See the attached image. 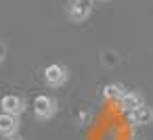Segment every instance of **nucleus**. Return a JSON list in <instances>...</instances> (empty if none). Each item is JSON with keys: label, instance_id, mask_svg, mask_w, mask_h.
Returning a JSON list of instances; mask_svg holds the SVG:
<instances>
[{"label": "nucleus", "instance_id": "10", "mask_svg": "<svg viewBox=\"0 0 153 140\" xmlns=\"http://www.w3.org/2000/svg\"><path fill=\"white\" fill-rule=\"evenodd\" d=\"M9 140H23V138H15V136H13V138H9Z\"/></svg>", "mask_w": 153, "mask_h": 140}, {"label": "nucleus", "instance_id": "11", "mask_svg": "<svg viewBox=\"0 0 153 140\" xmlns=\"http://www.w3.org/2000/svg\"><path fill=\"white\" fill-rule=\"evenodd\" d=\"M97 2H111V0H97Z\"/></svg>", "mask_w": 153, "mask_h": 140}, {"label": "nucleus", "instance_id": "1", "mask_svg": "<svg viewBox=\"0 0 153 140\" xmlns=\"http://www.w3.org/2000/svg\"><path fill=\"white\" fill-rule=\"evenodd\" d=\"M57 111H59V105H57V100L53 96L40 94V96L34 98V115H36V119L48 121V119H53L57 115Z\"/></svg>", "mask_w": 153, "mask_h": 140}, {"label": "nucleus", "instance_id": "7", "mask_svg": "<svg viewBox=\"0 0 153 140\" xmlns=\"http://www.w3.org/2000/svg\"><path fill=\"white\" fill-rule=\"evenodd\" d=\"M128 119H130V123H134V125H149V123L153 121V109H151L149 105H140L136 111H132V113L128 115Z\"/></svg>", "mask_w": 153, "mask_h": 140}, {"label": "nucleus", "instance_id": "4", "mask_svg": "<svg viewBox=\"0 0 153 140\" xmlns=\"http://www.w3.org/2000/svg\"><path fill=\"white\" fill-rule=\"evenodd\" d=\"M0 109H2V113H9V115H21L25 111V100L17 94H7L0 98Z\"/></svg>", "mask_w": 153, "mask_h": 140}, {"label": "nucleus", "instance_id": "5", "mask_svg": "<svg viewBox=\"0 0 153 140\" xmlns=\"http://www.w3.org/2000/svg\"><path fill=\"white\" fill-rule=\"evenodd\" d=\"M19 132V117L9 115V113H0V136L13 138Z\"/></svg>", "mask_w": 153, "mask_h": 140}, {"label": "nucleus", "instance_id": "2", "mask_svg": "<svg viewBox=\"0 0 153 140\" xmlns=\"http://www.w3.org/2000/svg\"><path fill=\"white\" fill-rule=\"evenodd\" d=\"M94 0H69L67 2V17L71 23H84L92 15Z\"/></svg>", "mask_w": 153, "mask_h": 140}, {"label": "nucleus", "instance_id": "6", "mask_svg": "<svg viewBox=\"0 0 153 140\" xmlns=\"http://www.w3.org/2000/svg\"><path fill=\"white\" fill-rule=\"evenodd\" d=\"M140 105H145V100H143V96H140L138 92H126V94L122 96V100L117 102L120 111L126 113V115H130L132 111H136Z\"/></svg>", "mask_w": 153, "mask_h": 140}, {"label": "nucleus", "instance_id": "9", "mask_svg": "<svg viewBox=\"0 0 153 140\" xmlns=\"http://www.w3.org/2000/svg\"><path fill=\"white\" fill-rule=\"evenodd\" d=\"M7 52H9V50H7V44H4L2 40H0V65L4 63V59H7Z\"/></svg>", "mask_w": 153, "mask_h": 140}, {"label": "nucleus", "instance_id": "12", "mask_svg": "<svg viewBox=\"0 0 153 140\" xmlns=\"http://www.w3.org/2000/svg\"><path fill=\"white\" fill-rule=\"evenodd\" d=\"M130 140H140V138H130Z\"/></svg>", "mask_w": 153, "mask_h": 140}, {"label": "nucleus", "instance_id": "8", "mask_svg": "<svg viewBox=\"0 0 153 140\" xmlns=\"http://www.w3.org/2000/svg\"><path fill=\"white\" fill-rule=\"evenodd\" d=\"M128 90L122 86V84H117V82H111V84H107L105 88H103V98L105 100H113V102H120L122 100V96L126 94Z\"/></svg>", "mask_w": 153, "mask_h": 140}, {"label": "nucleus", "instance_id": "3", "mask_svg": "<svg viewBox=\"0 0 153 140\" xmlns=\"http://www.w3.org/2000/svg\"><path fill=\"white\" fill-rule=\"evenodd\" d=\"M67 80H69V71H67V67L61 65V63H51V65L44 69V82H46V86H51V88H61V86L67 84Z\"/></svg>", "mask_w": 153, "mask_h": 140}]
</instances>
